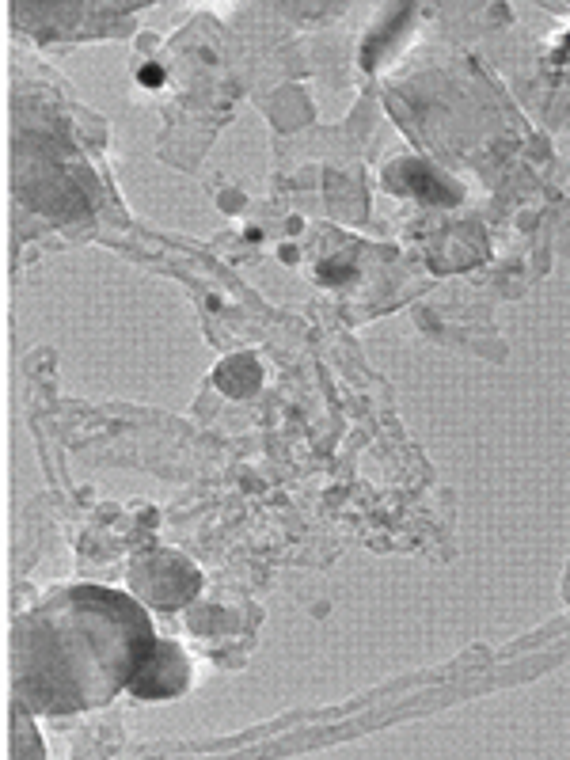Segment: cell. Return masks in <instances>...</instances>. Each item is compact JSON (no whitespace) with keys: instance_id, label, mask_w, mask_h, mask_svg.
Returning <instances> with one entry per match:
<instances>
[{"instance_id":"obj_1","label":"cell","mask_w":570,"mask_h":760,"mask_svg":"<svg viewBox=\"0 0 570 760\" xmlns=\"http://www.w3.org/2000/svg\"><path fill=\"white\" fill-rule=\"evenodd\" d=\"M183 662H179V650L171 646H160L156 654H145V665L141 673L133 677V692L137 696H168V692H179L183 688Z\"/></svg>"},{"instance_id":"obj_2","label":"cell","mask_w":570,"mask_h":760,"mask_svg":"<svg viewBox=\"0 0 570 760\" xmlns=\"http://www.w3.org/2000/svg\"><path fill=\"white\" fill-rule=\"evenodd\" d=\"M217 380L221 388L232 392V396H247L255 384H259V365L251 358H228L221 369H217Z\"/></svg>"},{"instance_id":"obj_3","label":"cell","mask_w":570,"mask_h":760,"mask_svg":"<svg viewBox=\"0 0 570 760\" xmlns=\"http://www.w3.org/2000/svg\"><path fill=\"white\" fill-rule=\"evenodd\" d=\"M403 175H407V187L418 190L422 198H430V202H453V190L445 187V183H437L434 171L426 168V164H407Z\"/></svg>"},{"instance_id":"obj_4","label":"cell","mask_w":570,"mask_h":760,"mask_svg":"<svg viewBox=\"0 0 570 760\" xmlns=\"http://www.w3.org/2000/svg\"><path fill=\"white\" fill-rule=\"evenodd\" d=\"M137 80L149 84V88H156V84H164V69H160V65H145V69L137 73Z\"/></svg>"}]
</instances>
